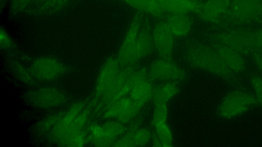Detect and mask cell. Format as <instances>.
Returning a JSON list of instances; mask_svg holds the SVG:
<instances>
[{"instance_id": "1", "label": "cell", "mask_w": 262, "mask_h": 147, "mask_svg": "<svg viewBox=\"0 0 262 147\" xmlns=\"http://www.w3.org/2000/svg\"><path fill=\"white\" fill-rule=\"evenodd\" d=\"M192 65L220 76H227L229 69L224 64L215 49L204 44H195L186 53Z\"/></svg>"}, {"instance_id": "2", "label": "cell", "mask_w": 262, "mask_h": 147, "mask_svg": "<svg viewBox=\"0 0 262 147\" xmlns=\"http://www.w3.org/2000/svg\"><path fill=\"white\" fill-rule=\"evenodd\" d=\"M262 18L261 0H231L223 19L235 23H248Z\"/></svg>"}, {"instance_id": "3", "label": "cell", "mask_w": 262, "mask_h": 147, "mask_svg": "<svg viewBox=\"0 0 262 147\" xmlns=\"http://www.w3.org/2000/svg\"><path fill=\"white\" fill-rule=\"evenodd\" d=\"M140 12L134 16L119 49L117 60L120 65L126 66L136 62L137 40L143 20Z\"/></svg>"}, {"instance_id": "4", "label": "cell", "mask_w": 262, "mask_h": 147, "mask_svg": "<svg viewBox=\"0 0 262 147\" xmlns=\"http://www.w3.org/2000/svg\"><path fill=\"white\" fill-rule=\"evenodd\" d=\"M215 39L222 45L241 54L251 53L257 46L254 34L233 30L216 34Z\"/></svg>"}, {"instance_id": "5", "label": "cell", "mask_w": 262, "mask_h": 147, "mask_svg": "<svg viewBox=\"0 0 262 147\" xmlns=\"http://www.w3.org/2000/svg\"><path fill=\"white\" fill-rule=\"evenodd\" d=\"M255 102L253 96L250 93L241 90L230 92L223 100L219 111L224 118H232L248 110Z\"/></svg>"}, {"instance_id": "6", "label": "cell", "mask_w": 262, "mask_h": 147, "mask_svg": "<svg viewBox=\"0 0 262 147\" xmlns=\"http://www.w3.org/2000/svg\"><path fill=\"white\" fill-rule=\"evenodd\" d=\"M154 47L161 58L171 60L174 45V35L165 20L159 21L152 33Z\"/></svg>"}, {"instance_id": "7", "label": "cell", "mask_w": 262, "mask_h": 147, "mask_svg": "<svg viewBox=\"0 0 262 147\" xmlns=\"http://www.w3.org/2000/svg\"><path fill=\"white\" fill-rule=\"evenodd\" d=\"M149 74L152 78L162 81H180L185 77V72L182 68L171 60L163 58L151 64Z\"/></svg>"}, {"instance_id": "8", "label": "cell", "mask_w": 262, "mask_h": 147, "mask_svg": "<svg viewBox=\"0 0 262 147\" xmlns=\"http://www.w3.org/2000/svg\"><path fill=\"white\" fill-rule=\"evenodd\" d=\"M33 75L40 81H51L56 79L63 70L61 64L50 58H42L35 61L31 66Z\"/></svg>"}, {"instance_id": "9", "label": "cell", "mask_w": 262, "mask_h": 147, "mask_svg": "<svg viewBox=\"0 0 262 147\" xmlns=\"http://www.w3.org/2000/svg\"><path fill=\"white\" fill-rule=\"evenodd\" d=\"M231 2V0H207L203 2L198 15L203 20L220 23L228 10Z\"/></svg>"}, {"instance_id": "10", "label": "cell", "mask_w": 262, "mask_h": 147, "mask_svg": "<svg viewBox=\"0 0 262 147\" xmlns=\"http://www.w3.org/2000/svg\"><path fill=\"white\" fill-rule=\"evenodd\" d=\"M119 63L117 60L109 59L104 63L99 72L95 89V95L101 97L114 78L119 72Z\"/></svg>"}, {"instance_id": "11", "label": "cell", "mask_w": 262, "mask_h": 147, "mask_svg": "<svg viewBox=\"0 0 262 147\" xmlns=\"http://www.w3.org/2000/svg\"><path fill=\"white\" fill-rule=\"evenodd\" d=\"M164 12L169 14H187L200 11L203 2L199 0H159Z\"/></svg>"}, {"instance_id": "12", "label": "cell", "mask_w": 262, "mask_h": 147, "mask_svg": "<svg viewBox=\"0 0 262 147\" xmlns=\"http://www.w3.org/2000/svg\"><path fill=\"white\" fill-rule=\"evenodd\" d=\"M64 96L59 90L53 88H45L33 94L32 103L41 108H50L63 103Z\"/></svg>"}, {"instance_id": "13", "label": "cell", "mask_w": 262, "mask_h": 147, "mask_svg": "<svg viewBox=\"0 0 262 147\" xmlns=\"http://www.w3.org/2000/svg\"><path fill=\"white\" fill-rule=\"evenodd\" d=\"M149 24L147 20H142L137 40L136 61L148 55L154 47L152 34Z\"/></svg>"}, {"instance_id": "14", "label": "cell", "mask_w": 262, "mask_h": 147, "mask_svg": "<svg viewBox=\"0 0 262 147\" xmlns=\"http://www.w3.org/2000/svg\"><path fill=\"white\" fill-rule=\"evenodd\" d=\"M84 106L83 102L76 103L63 114L53 129L52 135L57 141L62 137L72 122L83 110Z\"/></svg>"}, {"instance_id": "15", "label": "cell", "mask_w": 262, "mask_h": 147, "mask_svg": "<svg viewBox=\"0 0 262 147\" xmlns=\"http://www.w3.org/2000/svg\"><path fill=\"white\" fill-rule=\"evenodd\" d=\"M215 50L228 69L237 72L244 69L245 63L241 53L221 44L217 45Z\"/></svg>"}, {"instance_id": "16", "label": "cell", "mask_w": 262, "mask_h": 147, "mask_svg": "<svg viewBox=\"0 0 262 147\" xmlns=\"http://www.w3.org/2000/svg\"><path fill=\"white\" fill-rule=\"evenodd\" d=\"M135 70V68L132 65H130L126 66L119 71L101 96L102 103L106 105V107L121 89L128 77Z\"/></svg>"}, {"instance_id": "17", "label": "cell", "mask_w": 262, "mask_h": 147, "mask_svg": "<svg viewBox=\"0 0 262 147\" xmlns=\"http://www.w3.org/2000/svg\"><path fill=\"white\" fill-rule=\"evenodd\" d=\"M174 36H187L191 29V21L187 14H170L165 20Z\"/></svg>"}, {"instance_id": "18", "label": "cell", "mask_w": 262, "mask_h": 147, "mask_svg": "<svg viewBox=\"0 0 262 147\" xmlns=\"http://www.w3.org/2000/svg\"><path fill=\"white\" fill-rule=\"evenodd\" d=\"M133 8L155 17L162 16L163 11L159 0H121Z\"/></svg>"}, {"instance_id": "19", "label": "cell", "mask_w": 262, "mask_h": 147, "mask_svg": "<svg viewBox=\"0 0 262 147\" xmlns=\"http://www.w3.org/2000/svg\"><path fill=\"white\" fill-rule=\"evenodd\" d=\"M147 72L146 69L142 68L134 71L127 79L123 86L119 92L114 97L110 105L116 101L124 97L132 89L139 83L147 79ZM106 106V107H107Z\"/></svg>"}, {"instance_id": "20", "label": "cell", "mask_w": 262, "mask_h": 147, "mask_svg": "<svg viewBox=\"0 0 262 147\" xmlns=\"http://www.w3.org/2000/svg\"><path fill=\"white\" fill-rule=\"evenodd\" d=\"M90 132L88 140L97 146H113L116 139L108 135L102 126L97 124H91L89 128Z\"/></svg>"}, {"instance_id": "21", "label": "cell", "mask_w": 262, "mask_h": 147, "mask_svg": "<svg viewBox=\"0 0 262 147\" xmlns=\"http://www.w3.org/2000/svg\"><path fill=\"white\" fill-rule=\"evenodd\" d=\"M153 91L151 83L146 79L132 89L129 92L130 98L133 101H139L145 104L152 98Z\"/></svg>"}, {"instance_id": "22", "label": "cell", "mask_w": 262, "mask_h": 147, "mask_svg": "<svg viewBox=\"0 0 262 147\" xmlns=\"http://www.w3.org/2000/svg\"><path fill=\"white\" fill-rule=\"evenodd\" d=\"M178 91L179 88L175 84L167 83L155 89L152 98L155 104H166Z\"/></svg>"}, {"instance_id": "23", "label": "cell", "mask_w": 262, "mask_h": 147, "mask_svg": "<svg viewBox=\"0 0 262 147\" xmlns=\"http://www.w3.org/2000/svg\"><path fill=\"white\" fill-rule=\"evenodd\" d=\"M132 103L130 98L122 97L105 107L103 117L106 119L118 118L129 107Z\"/></svg>"}, {"instance_id": "24", "label": "cell", "mask_w": 262, "mask_h": 147, "mask_svg": "<svg viewBox=\"0 0 262 147\" xmlns=\"http://www.w3.org/2000/svg\"><path fill=\"white\" fill-rule=\"evenodd\" d=\"M89 115V109L83 110L72 122L61 138L69 136L83 130V128L88 120Z\"/></svg>"}, {"instance_id": "25", "label": "cell", "mask_w": 262, "mask_h": 147, "mask_svg": "<svg viewBox=\"0 0 262 147\" xmlns=\"http://www.w3.org/2000/svg\"><path fill=\"white\" fill-rule=\"evenodd\" d=\"M87 140L86 133L82 130L69 136L61 138L58 140V142L60 145L78 147L83 146Z\"/></svg>"}, {"instance_id": "26", "label": "cell", "mask_w": 262, "mask_h": 147, "mask_svg": "<svg viewBox=\"0 0 262 147\" xmlns=\"http://www.w3.org/2000/svg\"><path fill=\"white\" fill-rule=\"evenodd\" d=\"M156 135L161 141L163 147L172 146V135L171 131L166 124L162 123L155 126Z\"/></svg>"}, {"instance_id": "27", "label": "cell", "mask_w": 262, "mask_h": 147, "mask_svg": "<svg viewBox=\"0 0 262 147\" xmlns=\"http://www.w3.org/2000/svg\"><path fill=\"white\" fill-rule=\"evenodd\" d=\"M123 123L118 121H109L102 125L105 132L110 136L116 139L118 136L122 134L125 131Z\"/></svg>"}, {"instance_id": "28", "label": "cell", "mask_w": 262, "mask_h": 147, "mask_svg": "<svg viewBox=\"0 0 262 147\" xmlns=\"http://www.w3.org/2000/svg\"><path fill=\"white\" fill-rule=\"evenodd\" d=\"M145 105L142 102L133 101L128 109L119 117L118 120L122 123H126L132 119Z\"/></svg>"}, {"instance_id": "29", "label": "cell", "mask_w": 262, "mask_h": 147, "mask_svg": "<svg viewBox=\"0 0 262 147\" xmlns=\"http://www.w3.org/2000/svg\"><path fill=\"white\" fill-rule=\"evenodd\" d=\"M168 108L166 104H157L154 111L152 124L155 127L158 125L165 123L167 118Z\"/></svg>"}, {"instance_id": "30", "label": "cell", "mask_w": 262, "mask_h": 147, "mask_svg": "<svg viewBox=\"0 0 262 147\" xmlns=\"http://www.w3.org/2000/svg\"><path fill=\"white\" fill-rule=\"evenodd\" d=\"M137 124L133 125L128 132L119 139L116 140L113 145L115 147L135 146L134 141V135L137 130Z\"/></svg>"}, {"instance_id": "31", "label": "cell", "mask_w": 262, "mask_h": 147, "mask_svg": "<svg viewBox=\"0 0 262 147\" xmlns=\"http://www.w3.org/2000/svg\"><path fill=\"white\" fill-rule=\"evenodd\" d=\"M151 134L146 129H137L134 135V141L135 146H144L150 141Z\"/></svg>"}, {"instance_id": "32", "label": "cell", "mask_w": 262, "mask_h": 147, "mask_svg": "<svg viewBox=\"0 0 262 147\" xmlns=\"http://www.w3.org/2000/svg\"><path fill=\"white\" fill-rule=\"evenodd\" d=\"M252 82L257 97L262 105V79L259 77H254Z\"/></svg>"}, {"instance_id": "33", "label": "cell", "mask_w": 262, "mask_h": 147, "mask_svg": "<svg viewBox=\"0 0 262 147\" xmlns=\"http://www.w3.org/2000/svg\"><path fill=\"white\" fill-rule=\"evenodd\" d=\"M258 47L262 49V29L254 34Z\"/></svg>"}, {"instance_id": "34", "label": "cell", "mask_w": 262, "mask_h": 147, "mask_svg": "<svg viewBox=\"0 0 262 147\" xmlns=\"http://www.w3.org/2000/svg\"><path fill=\"white\" fill-rule=\"evenodd\" d=\"M1 43L4 45H8L10 42L7 34L4 32V31L3 32L2 30H1Z\"/></svg>"}, {"instance_id": "35", "label": "cell", "mask_w": 262, "mask_h": 147, "mask_svg": "<svg viewBox=\"0 0 262 147\" xmlns=\"http://www.w3.org/2000/svg\"><path fill=\"white\" fill-rule=\"evenodd\" d=\"M254 59L257 65L262 70V56L259 54H256L254 55Z\"/></svg>"}, {"instance_id": "36", "label": "cell", "mask_w": 262, "mask_h": 147, "mask_svg": "<svg viewBox=\"0 0 262 147\" xmlns=\"http://www.w3.org/2000/svg\"><path fill=\"white\" fill-rule=\"evenodd\" d=\"M152 145L154 146L157 147H162V143L161 141L160 140L159 138L158 137L157 135H155L154 138H153V141H152Z\"/></svg>"}, {"instance_id": "37", "label": "cell", "mask_w": 262, "mask_h": 147, "mask_svg": "<svg viewBox=\"0 0 262 147\" xmlns=\"http://www.w3.org/2000/svg\"><path fill=\"white\" fill-rule=\"evenodd\" d=\"M261 1L262 2V0H261Z\"/></svg>"}]
</instances>
